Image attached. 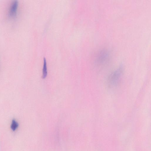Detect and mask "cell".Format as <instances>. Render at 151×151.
I'll return each instance as SVG.
<instances>
[{"label":"cell","instance_id":"3","mask_svg":"<svg viewBox=\"0 0 151 151\" xmlns=\"http://www.w3.org/2000/svg\"><path fill=\"white\" fill-rule=\"evenodd\" d=\"M19 2L17 0H13L11 3L9 9V14L10 16H14L16 14Z\"/></svg>","mask_w":151,"mask_h":151},{"label":"cell","instance_id":"5","mask_svg":"<svg viewBox=\"0 0 151 151\" xmlns=\"http://www.w3.org/2000/svg\"><path fill=\"white\" fill-rule=\"evenodd\" d=\"M19 125L18 122L15 120L13 119L11 122V128L13 131H14L17 129Z\"/></svg>","mask_w":151,"mask_h":151},{"label":"cell","instance_id":"4","mask_svg":"<svg viewBox=\"0 0 151 151\" xmlns=\"http://www.w3.org/2000/svg\"><path fill=\"white\" fill-rule=\"evenodd\" d=\"M47 62L45 58L43 59V65L42 69V78L45 79L47 76Z\"/></svg>","mask_w":151,"mask_h":151},{"label":"cell","instance_id":"1","mask_svg":"<svg viewBox=\"0 0 151 151\" xmlns=\"http://www.w3.org/2000/svg\"><path fill=\"white\" fill-rule=\"evenodd\" d=\"M123 67L120 65L110 75L108 79L109 85L112 87L117 85L122 75Z\"/></svg>","mask_w":151,"mask_h":151},{"label":"cell","instance_id":"2","mask_svg":"<svg viewBox=\"0 0 151 151\" xmlns=\"http://www.w3.org/2000/svg\"><path fill=\"white\" fill-rule=\"evenodd\" d=\"M96 55V63L100 65L105 64L108 61L109 57L108 52L105 50L99 51Z\"/></svg>","mask_w":151,"mask_h":151}]
</instances>
